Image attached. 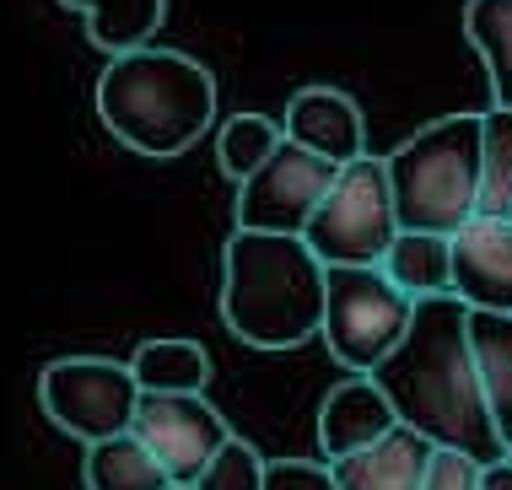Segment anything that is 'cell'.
<instances>
[{
    "label": "cell",
    "mask_w": 512,
    "mask_h": 490,
    "mask_svg": "<svg viewBox=\"0 0 512 490\" xmlns=\"http://www.w3.org/2000/svg\"><path fill=\"white\" fill-rule=\"evenodd\" d=\"M383 399L394 404L399 426L421 431L432 447L469 453L475 464H502L512 458L491 426L486 394H480L475 350H469V307L459 297L415 302L410 334L399 350L372 372Z\"/></svg>",
    "instance_id": "1"
},
{
    "label": "cell",
    "mask_w": 512,
    "mask_h": 490,
    "mask_svg": "<svg viewBox=\"0 0 512 490\" xmlns=\"http://www.w3.org/2000/svg\"><path fill=\"white\" fill-rule=\"evenodd\" d=\"M324 280L302 237L232 232L221 248V318L254 350H292L324 329Z\"/></svg>",
    "instance_id": "2"
},
{
    "label": "cell",
    "mask_w": 512,
    "mask_h": 490,
    "mask_svg": "<svg viewBox=\"0 0 512 490\" xmlns=\"http://www.w3.org/2000/svg\"><path fill=\"white\" fill-rule=\"evenodd\" d=\"M98 119L141 157H178L211 130L216 76L178 49L114 54L98 76Z\"/></svg>",
    "instance_id": "3"
},
{
    "label": "cell",
    "mask_w": 512,
    "mask_h": 490,
    "mask_svg": "<svg viewBox=\"0 0 512 490\" xmlns=\"http://www.w3.org/2000/svg\"><path fill=\"white\" fill-rule=\"evenodd\" d=\"M389 189L399 232L453 237L480 205V114H442L389 151Z\"/></svg>",
    "instance_id": "4"
},
{
    "label": "cell",
    "mask_w": 512,
    "mask_h": 490,
    "mask_svg": "<svg viewBox=\"0 0 512 490\" xmlns=\"http://www.w3.org/2000/svg\"><path fill=\"white\" fill-rule=\"evenodd\" d=\"M399 237L394 216V189H389V157H356L335 173V189L324 194L318 216L308 221L302 243L324 270H367L383 264L389 243Z\"/></svg>",
    "instance_id": "5"
},
{
    "label": "cell",
    "mask_w": 512,
    "mask_h": 490,
    "mask_svg": "<svg viewBox=\"0 0 512 490\" xmlns=\"http://www.w3.org/2000/svg\"><path fill=\"white\" fill-rule=\"evenodd\" d=\"M415 302L378 264L367 270H329L324 280V345L351 377H372L410 334Z\"/></svg>",
    "instance_id": "6"
},
{
    "label": "cell",
    "mask_w": 512,
    "mask_h": 490,
    "mask_svg": "<svg viewBox=\"0 0 512 490\" xmlns=\"http://www.w3.org/2000/svg\"><path fill=\"white\" fill-rule=\"evenodd\" d=\"M38 404L65 437L76 442H108L124 437L135 426L141 410V388H135L130 361H108V356H65L49 361L38 377Z\"/></svg>",
    "instance_id": "7"
},
{
    "label": "cell",
    "mask_w": 512,
    "mask_h": 490,
    "mask_svg": "<svg viewBox=\"0 0 512 490\" xmlns=\"http://www.w3.org/2000/svg\"><path fill=\"white\" fill-rule=\"evenodd\" d=\"M335 173L324 157L281 140V151L259 167L248 184H238V232H275V237H302L318 216L324 194L335 189Z\"/></svg>",
    "instance_id": "8"
},
{
    "label": "cell",
    "mask_w": 512,
    "mask_h": 490,
    "mask_svg": "<svg viewBox=\"0 0 512 490\" xmlns=\"http://www.w3.org/2000/svg\"><path fill=\"white\" fill-rule=\"evenodd\" d=\"M130 431L151 447V458L168 469L173 485H195L205 464L232 442L227 415L205 394H141Z\"/></svg>",
    "instance_id": "9"
},
{
    "label": "cell",
    "mask_w": 512,
    "mask_h": 490,
    "mask_svg": "<svg viewBox=\"0 0 512 490\" xmlns=\"http://www.w3.org/2000/svg\"><path fill=\"white\" fill-rule=\"evenodd\" d=\"M281 135L292 140V146L313 151V157H324L329 167H351L356 157H367V119H362V108H356V97L340 92V87L292 92Z\"/></svg>",
    "instance_id": "10"
},
{
    "label": "cell",
    "mask_w": 512,
    "mask_h": 490,
    "mask_svg": "<svg viewBox=\"0 0 512 490\" xmlns=\"http://www.w3.org/2000/svg\"><path fill=\"white\" fill-rule=\"evenodd\" d=\"M453 297L469 313H512V221L475 216L453 232Z\"/></svg>",
    "instance_id": "11"
},
{
    "label": "cell",
    "mask_w": 512,
    "mask_h": 490,
    "mask_svg": "<svg viewBox=\"0 0 512 490\" xmlns=\"http://www.w3.org/2000/svg\"><path fill=\"white\" fill-rule=\"evenodd\" d=\"M394 426L399 415L383 399V388L372 377H345L340 388H329L324 410H318V453H324V464H340V458L383 442Z\"/></svg>",
    "instance_id": "12"
},
{
    "label": "cell",
    "mask_w": 512,
    "mask_h": 490,
    "mask_svg": "<svg viewBox=\"0 0 512 490\" xmlns=\"http://www.w3.org/2000/svg\"><path fill=\"white\" fill-rule=\"evenodd\" d=\"M426 464H432V442L410 426H394L383 442L329 464V474L340 490H421Z\"/></svg>",
    "instance_id": "13"
},
{
    "label": "cell",
    "mask_w": 512,
    "mask_h": 490,
    "mask_svg": "<svg viewBox=\"0 0 512 490\" xmlns=\"http://www.w3.org/2000/svg\"><path fill=\"white\" fill-rule=\"evenodd\" d=\"M469 350H475L491 426L512 453V313H469Z\"/></svg>",
    "instance_id": "14"
},
{
    "label": "cell",
    "mask_w": 512,
    "mask_h": 490,
    "mask_svg": "<svg viewBox=\"0 0 512 490\" xmlns=\"http://www.w3.org/2000/svg\"><path fill=\"white\" fill-rule=\"evenodd\" d=\"M410 302L453 297V237L437 232H399L378 264Z\"/></svg>",
    "instance_id": "15"
},
{
    "label": "cell",
    "mask_w": 512,
    "mask_h": 490,
    "mask_svg": "<svg viewBox=\"0 0 512 490\" xmlns=\"http://www.w3.org/2000/svg\"><path fill=\"white\" fill-rule=\"evenodd\" d=\"M130 372L141 394H205L211 356L195 340H146L130 356Z\"/></svg>",
    "instance_id": "16"
},
{
    "label": "cell",
    "mask_w": 512,
    "mask_h": 490,
    "mask_svg": "<svg viewBox=\"0 0 512 490\" xmlns=\"http://www.w3.org/2000/svg\"><path fill=\"white\" fill-rule=\"evenodd\" d=\"M65 6L87 17V33L98 49L135 54V49H151V33L162 27L168 0H65Z\"/></svg>",
    "instance_id": "17"
},
{
    "label": "cell",
    "mask_w": 512,
    "mask_h": 490,
    "mask_svg": "<svg viewBox=\"0 0 512 490\" xmlns=\"http://www.w3.org/2000/svg\"><path fill=\"white\" fill-rule=\"evenodd\" d=\"M87 490H168V469L151 458V447L124 431V437H108V442H92L87 447Z\"/></svg>",
    "instance_id": "18"
},
{
    "label": "cell",
    "mask_w": 512,
    "mask_h": 490,
    "mask_svg": "<svg viewBox=\"0 0 512 490\" xmlns=\"http://www.w3.org/2000/svg\"><path fill=\"white\" fill-rule=\"evenodd\" d=\"M464 38L475 44L480 65H486L496 108L512 114V0H469L464 6Z\"/></svg>",
    "instance_id": "19"
},
{
    "label": "cell",
    "mask_w": 512,
    "mask_h": 490,
    "mask_svg": "<svg viewBox=\"0 0 512 490\" xmlns=\"http://www.w3.org/2000/svg\"><path fill=\"white\" fill-rule=\"evenodd\" d=\"M475 216L512 221V114L480 108V205Z\"/></svg>",
    "instance_id": "20"
},
{
    "label": "cell",
    "mask_w": 512,
    "mask_h": 490,
    "mask_svg": "<svg viewBox=\"0 0 512 490\" xmlns=\"http://www.w3.org/2000/svg\"><path fill=\"white\" fill-rule=\"evenodd\" d=\"M281 124L265 119V114H232L227 124H221V135H216V162H221V173L232 178V184H248V178L265 167L275 151H281Z\"/></svg>",
    "instance_id": "21"
},
{
    "label": "cell",
    "mask_w": 512,
    "mask_h": 490,
    "mask_svg": "<svg viewBox=\"0 0 512 490\" xmlns=\"http://www.w3.org/2000/svg\"><path fill=\"white\" fill-rule=\"evenodd\" d=\"M265 453H259L254 442L232 437L221 453L205 464V474L195 480V490H265Z\"/></svg>",
    "instance_id": "22"
},
{
    "label": "cell",
    "mask_w": 512,
    "mask_h": 490,
    "mask_svg": "<svg viewBox=\"0 0 512 490\" xmlns=\"http://www.w3.org/2000/svg\"><path fill=\"white\" fill-rule=\"evenodd\" d=\"M480 480H486V464H475L469 453H453V447H432L421 490H480Z\"/></svg>",
    "instance_id": "23"
},
{
    "label": "cell",
    "mask_w": 512,
    "mask_h": 490,
    "mask_svg": "<svg viewBox=\"0 0 512 490\" xmlns=\"http://www.w3.org/2000/svg\"><path fill=\"white\" fill-rule=\"evenodd\" d=\"M265 490H340L329 464H313V458H275L265 469Z\"/></svg>",
    "instance_id": "24"
},
{
    "label": "cell",
    "mask_w": 512,
    "mask_h": 490,
    "mask_svg": "<svg viewBox=\"0 0 512 490\" xmlns=\"http://www.w3.org/2000/svg\"><path fill=\"white\" fill-rule=\"evenodd\" d=\"M480 490H512V458L491 464V469H486V480H480Z\"/></svg>",
    "instance_id": "25"
},
{
    "label": "cell",
    "mask_w": 512,
    "mask_h": 490,
    "mask_svg": "<svg viewBox=\"0 0 512 490\" xmlns=\"http://www.w3.org/2000/svg\"><path fill=\"white\" fill-rule=\"evenodd\" d=\"M168 490H195V485H168Z\"/></svg>",
    "instance_id": "26"
}]
</instances>
